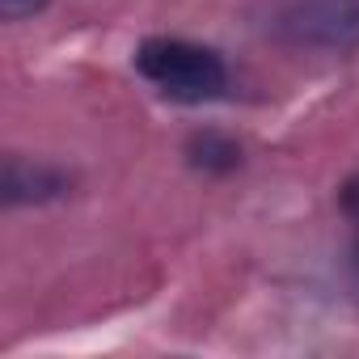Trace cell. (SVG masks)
<instances>
[{
	"instance_id": "cell-1",
	"label": "cell",
	"mask_w": 359,
	"mask_h": 359,
	"mask_svg": "<svg viewBox=\"0 0 359 359\" xmlns=\"http://www.w3.org/2000/svg\"><path fill=\"white\" fill-rule=\"evenodd\" d=\"M135 72L173 102H212L229 85V68L212 47L165 34L135 47Z\"/></svg>"
},
{
	"instance_id": "cell-4",
	"label": "cell",
	"mask_w": 359,
	"mask_h": 359,
	"mask_svg": "<svg viewBox=\"0 0 359 359\" xmlns=\"http://www.w3.org/2000/svg\"><path fill=\"white\" fill-rule=\"evenodd\" d=\"M47 9V0H0V18L5 22H22V18H34Z\"/></svg>"
},
{
	"instance_id": "cell-3",
	"label": "cell",
	"mask_w": 359,
	"mask_h": 359,
	"mask_svg": "<svg viewBox=\"0 0 359 359\" xmlns=\"http://www.w3.org/2000/svg\"><path fill=\"white\" fill-rule=\"evenodd\" d=\"M191 161L203 173H233L241 165V148L229 135H220V131H203V135L191 140Z\"/></svg>"
},
{
	"instance_id": "cell-2",
	"label": "cell",
	"mask_w": 359,
	"mask_h": 359,
	"mask_svg": "<svg viewBox=\"0 0 359 359\" xmlns=\"http://www.w3.org/2000/svg\"><path fill=\"white\" fill-rule=\"evenodd\" d=\"M68 191V173L51 165H30L22 156L5 161V199L9 203H47Z\"/></svg>"
},
{
	"instance_id": "cell-5",
	"label": "cell",
	"mask_w": 359,
	"mask_h": 359,
	"mask_svg": "<svg viewBox=\"0 0 359 359\" xmlns=\"http://www.w3.org/2000/svg\"><path fill=\"white\" fill-rule=\"evenodd\" d=\"M355 254H359V250H355Z\"/></svg>"
}]
</instances>
